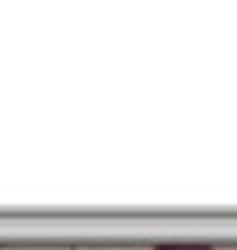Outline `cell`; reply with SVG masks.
Returning a JSON list of instances; mask_svg holds the SVG:
<instances>
[{"label":"cell","instance_id":"1","mask_svg":"<svg viewBox=\"0 0 237 250\" xmlns=\"http://www.w3.org/2000/svg\"><path fill=\"white\" fill-rule=\"evenodd\" d=\"M154 250H214L203 242H170V245H156Z\"/></svg>","mask_w":237,"mask_h":250}]
</instances>
